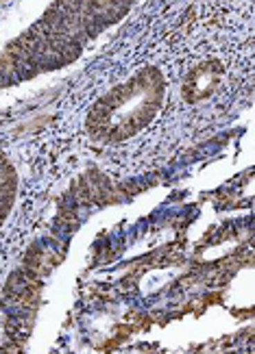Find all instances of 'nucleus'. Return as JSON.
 <instances>
[{
	"label": "nucleus",
	"mask_w": 255,
	"mask_h": 354,
	"mask_svg": "<svg viewBox=\"0 0 255 354\" xmlns=\"http://www.w3.org/2000/svg\"><path fill=\"white\" fill-rule=\"evenodd\" d=\"M138 0H0V91L79 61Z\"/></svg>",
	"instance_id": "obj_1"
},
{
	"label": "nucleus",
	"mask_w": 255,
	"mask_h": 354,
	"mask_svg": "<svg viewBox=\"0 0 255 354\" xmlns=\"http://www.w3.org/2000/svg\"><path fill=\"white\" fill-rule=\"evenodd\" d=\"M166 100V79L159 68L146 66L114 85L89 106L85 131L96 142L118 144L144 131Z\"/></svg>",
	"instance_id": "obj_2"
}]
</instances>
